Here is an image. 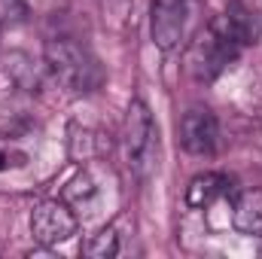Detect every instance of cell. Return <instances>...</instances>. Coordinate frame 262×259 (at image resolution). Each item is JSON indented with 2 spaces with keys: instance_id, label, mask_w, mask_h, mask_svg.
<instances>
[{
  "instance_id": "1",
  "label": "cell",
  "mask_w": 262,
  "mask_h": 259,
  "mask_svg": "<svg viewBox=\"0 0 262 259\" xmlns=\"http://www.w3.org/2000/svg\"><path fill=\"white\" fill-rule=\"evenodd\" d=\"M122 149H125V162L131 171H137L140 177H146L159 162V128L152 122V113L143 101H131L128 116H125V128H122Z\"/></svg>"
},
{
  "instance_id": "2",
  "label": "cell",
  "mask_w": 262,
  "mask_h": 259,
  "mask_svg": "<svg viewBox=\"0 0 262 259\" xmlns=\"http://www.w3.org/2000/svg\"><path fill=\"white\" fill-rule=\"evenodd\" d=\"M238 52H241V46L235 40H229L210 21L192 40V46L186 52V70L192 73V79H198V82H210V79H216L226 67L238 58Z\"/></svg>"
},
{
  "instance_id": "3",
  "label": "cell",
  "mask_w": 262,
  "mask_h": 259,
  "mask_svg": "<svg viewBox=\"0 0 262 259\" xmlns=\"http://www.w3.org/2000/svg\"><path fill=\"white\" fill-rule=\"evenodd\" d=\"M46 64L52 70V76L70 92H89L101 79L98 64L70 40H49L46 43Z\"/></svg>"
},
{
  "instance_id": "4",
  "label": "cell",
  "mask_w": 262,
  "mask_h": 259,
  "mask_svg": "<svg viewBox=\"0 0 262 259\" xmlns=\"http://www.w3.org/2000/svg\"><path fill=\"white\" fill-rule=\"evenodd\" d=\"M76 226H79L76 213L67 207V201H58V198H46L31 210V232L43 247H52V244L73 238Z\"/></svg>"
},
{
  "instance_id": "5",
  "label": "cell",
  "mask_w": 262,
  "mask_h": 259,
  "mask_svg": "<svg viewBox=\"0 0 262 259\" xmlns=\"http://www.w3.org/2000/svg\"><path fill=\"white\" fill-rule=\"evenodd\" d=\"M192 0H152V43L162 52H171L180 46L183 34H186V18H189Z\"/></svg>"
},
{
  "instance_id": "6",
  "label": "cell",
  "mask_w": 262,
  "mask_h": 259,
  "mask_svg": "<svg viewBox=\"0 0 262 259\" xmlns=\"http://www.w3.org/2000/svg\"><path fill=\"white\" fill-rule=\"evenodd\" d=\"M216 137H220L216 116L207 107H192V110L183 113V119H180V143H183L186 153L210 156L213 146H216Z\"/></svg>"
},
{
  "instance_id": "7",
  "label": "cell",
  "mask_w": 262,
  "mask_h": 259,
  "mask_svg": "<svg viewBox=\"0 0 262 259\" xmlns=\"http://www.w3.org/2000/svg\"><path fill=\"white\" fill-rule=\"evenodd\" d=\"M213 25H216L229 40H235L241 49H244V46H253L262 37V15L253 6L241 3V0H232V3L226 6V12H223L220 18H213Z\"/></svg>"
},
{
  "instance_id": "8",
  "label": "cell",
  "mask_w": 262,
  "mask_h": 259,
  "mask_svg": "<svg viewBox=\"0 0 262 259\" xmlns=\"http://www.w3.org/2000/svg\"><path fill=\"white\" fill-rule=\"evenodd\" d=\"M232 226L247 238H262V189H247L238 195L232 207Z\"/></svg>"
},
{
  "instance_id": "9",
  "label": "cell",
  "mask_w": 262,
  "mask_h": 259,
  "mask_svg": "<svg viewBox=\"0 0 262 259\" xmlns=\"http://www.w3.org/2000/svg\"><path fill=\"white\" fill-rule=\"evenodd\" d=\"M226 192H229V180L223 174L204 171V174H198V177L189 180V186H186V204L195 207V210H204L213 201H220Z\"/></svg>"
},
{
  "instance_id": "10",
  "label": "cell",
  "mask_w": 262,
  "mask_h": 259,
  "mask_svg": "<svg viewBox=\"0 0 262 259\" xmlns=\"http://www.w3.org/2000/svg\"><path fill=\"white\" fill-rule=\"evenodd\" d=\"M85 253H89V256H95V259L116 256V253H119V235H116V229H113V226L101 229V232L92 238V244L85 247Z\"/></svg>"
},
{
  "instance_id": "11",
  "label": "cell",
  "mask_w": 262,
  "mask_h": 259,
  "mask_svg": "<svg viewBox=\"0 0 262 259\" xmlns=\"http://www.w3.org/2000/svg\"><path fill=\"white\" fill-rule=\"evenodd\" d=\"M25 0H0V21H21L25 18Z\"/></svg>"
},
{
  "instance_id": "12",
  "label": "cell",
  "mask_w": 262,
  "mask_h": 259,
  "mask_svg": "<svg viewBox=\"0 0 262 259\" xmlns=\"http://www.w3.org/2000/svg\"><path fill=\"white\" fill-rule=\"evenodd\" d=\"M3 168H6V156L0 153V171H3Z\"/></svg>"
},
{
  "instance_id": "13",
  "label": "cell",
  "mask_w": 262,
  "mask_h": 259,
  "mask_svg": "<svg viewBox=\"0 0 262 259\" xmlns=\"http://www.w3.org/2000/svg\"><path fill=\"white\" fill-rule=\"evenodd\" d=\"M0 31H3V21H0Z\"/></svg>"
}]
</instances>
